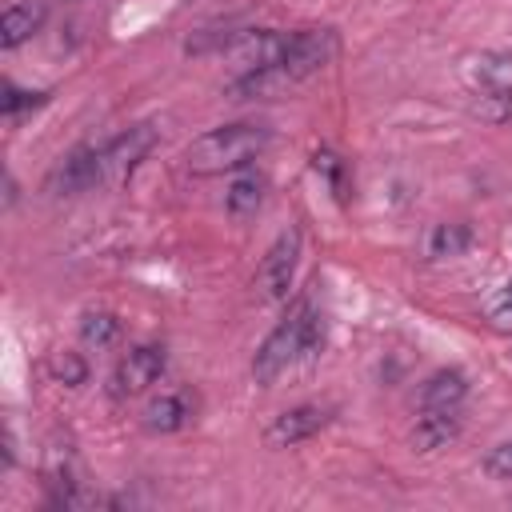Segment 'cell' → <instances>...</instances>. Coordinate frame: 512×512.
<instances>
[{"label": "cell", "mask_w": 512, "mask_h": 512, "mask_svg": "<svg viewBox=\"0 0 512 512\" xmlns=\"http://www.w3.org/2000/svg\"><path fill=\"white\" fill-rule=\"evenodd\" d=\"M472 244L468 224H436L428 236V256H460Z\"/></svg>", "instance_id": "5bb4252c"}, {"label": "cell", "mask_w": 512, "mask_h": 512, "mask_svg": "<svg viewBox=\"0 0 512 512\" xmlns=\"http://www.w3.org/2000/svg\"><path fill=\"white\" fill-rule=\"evenodd\" d=\"M264 192H268V180L260 176V172H240L232 184H228V192H224V204H228V212L232 216H256L260 212V204H264Z\"/></svg>", "instance_id": "4fadbf2b"}, {"label": "cell", "mask_w": 512, "mask_h": 512, "mask_svg": "<svg viewBox=\"0 0 512 512\" xmlns=\"http://www.w3.org/2000/svg\"><path fill=\"white\" fill-rule=\"evenodd\" d=\"M96 184H104V176H100V148H76V152H68L64 164L48 176V188H52L56 196L88 192V188H96Z\"/></svg>", "instance_id": "ba28073f"}, {"label": "cell", "mask_w": 512, "mask_h": 512, "mask_svg": "<svg viewBox=\"0 0 512 512\" xmlns=\"http://www.w3.org/2000/svg\"><path fill=\"white\" fill-rule=\"evenodd\" d=\"M116 336H120V320H116L112 312H88V316L80 320V340H84L88 348H108Z\"/></svg>", "instance_id": "9a60e30c"}, {"label": "cell", "mask_w": 512, "mask_h": 512, "mask_svg": "<svg viewBox=\"0 0 512 512\" xmlns=\"http://www.w3.org/2000/svg\"><path fill=\"white\" fill-rule=\"evenodd\" d=\"M44 104V92H24L16 84H4V116H20L24 108Z\"/></svg>", "instance_id": "e0dca14e"}, {"label": "cell", "mask_w": 512, "mask_h": 512, "mask_svg": "<svg viewBox=\"0 0 512 512\" xmlns=\"http://www.w3.org/2000/svg\"><path fill=\"white\" fill-rule=\"evenodd\" d=\"M484 468H488V476H496V480H512V440L496 444V448L484 456Z\"/></svg>", "instance_id": "d6986e66"}, {"label": "cell", "mask_w": 512, "mask_h": 512, "mask_svg": "<svg viewBox=\"0 0 512 512\" xmlns=\"http://www.w3.org/2000/svg\"><path fill=\"white\" fill-rule=\"evenodd\" d=\"M324 348V316L316 312L312 300H296L288 308V316L264 336V344L252 356V376L256 384H272L276 376H284L292 364L312 360Z\"/></svg>", "instance_id": "6da1fadb"}, {"label": "cell", "mask_w": 512, "mask_h": 512, "mask_svg": "<svg viewBox=\"0 0 512 512\" xmlns=\"http://www.w3.org/2000/svg\"><path fill=\"white\" fill-rule=\"evenodd\" d=\"M264 148H268V128H260V124H220V128H212V132H204L188 144L184 164L196 176H216V172L248 168Z\"/></svg>", "instance_id": "7a4b0ae2"}, {"label": "cell", "mask_w": 512, "mask_h": 512, "mask_svg": "<svg viewBox=\"0 0 512 512\" xmlns=\"http://www.w3.org/2000/svg\"><path fill=\"white\" fill-rule=\"evenodd\" d=\"M464 396H468L464 372L440 368V372H432V376L424 380V388H420V412H448V408H460Z\"/></svg>", "instance_id": "8fae6325"}, {"label": "cell", "mask_w": 512, "mask_h": 512, "mask_svg": "<svg viewBox=\"0 0 512 512\" xmlns=\"http://www.w3.org/2000/svg\"><path fill=\"white\" fill-rule=\"evenodd\" d=\"M460 432V408H448V412H420L416 428H412V444L416 452H436L444 448L448 440H456Z\"/></svg>", "instance_id": "7c38bea8"}, {"label": "cell", "mask_w": 512, "mask_h": 512, "mask_svg": "<svg viewBox=\"0 0 512 512\" xmlns=\"http://www.w3.org/2000/svg\"><path fill=\"white\" fill-rule=\"evenodd\" d=\"M488 316H492V324L496 328H504V332H512V280L488 300Z\"/></svg>", "instance_id": "ac0fdd59"}, {"label": "cell", "mask_w": 512, "mask_h": 512, "mask_svg": "<svg viewBox=\"0 0 512 512\" xmlns=\"http://www.w3.org/2000/svg\"><path fill=\"white\" fill-rule=\"evenodd\" d=\"M296 260H300V232L288 228L276 236V244L264 252L260 260V272H256V288L264 300H284L288 288H292V276H296Z\"/></svg>", "instance_id": "8992f818"}, {"label": "cell", "mask_w": 512, "mask_h": 512, "mask_svg": "<svg viewBox=\"0 0 512 512\" xmlns=\"http://www.w3.org/2000/svg\"><path fill=\"white\" fill-rule=\"evenodd\" d=\"M48 372L60 380V384H84L88 380V364L76 356V352H52V360H48Z\"/></svg>", "instance_id": "2e32d148"}, {"label": "cell", "mask_w": 512, "mask_h": 512, "mask_svg": "<svg viewBox=\"0 0 512 512\" xmlns=\"http://www.w3.org/2000/svg\"><path fill=\"white\" fill-rule=\"evenodd\" d=\"M316 172H324L328 184H332V192L344 196V164H340V156H332V152H316Z\"/></svg>", "instance_id": "ffe728a7"}, {"label": "cell", "mask_w": 512, "mask_h": 512, "mask_svg": "<svg viewBox=\"0 0 512 512\" xmlns=\"http://www.w3.org/2000/svg\"><path fill=\"white\" fill-rule=\"evenodd\" d=\"M192 412H196V404L188 400V392H164V396H152L148 404H144V412H140V424L148 428V432H180L188 420H192Z\"/></svg>", "instance_id": "30bf717a"}, {"label": "cell", "mask_w": 512, "mask_h": 512, "mask_svg": "<svg viewBox=\"0 0 512 512\" xmlns=\"http://www.w3.org/2000/svg\"><path fill=\"white\" fill-rule=\"evenodd\" d=\"M332 56H336V32H332V28H304V32L284 36L280 68H284V76L296 84V80L320 72Z\"/></svg>", "instance_id": "3957f363"}, {"label": "cell", "mask_w": 512, "mask_h": 512, "mask_svg": "<svg viewBox=\"0 0 512 512\" xmlns=\"http://www.w3.org/2000/svg\"><path fill=\"white\" fill-rule=\"evenodd\" d=\"M152 144H156V128L152 124H136V128L120 132L116 140H108L100 148V176H104V184H124L140 168V160L152 152Z\"/></svg>", "instance_id": "277c9868"}, {"label": "cell", "mask_w": 512, "mask_h": 512, "mask_svg": "<svg viewBox=\"0 0 512 512\" xmlns=\"http://www.w3.org/2000/svg\"><path fill=\"white\" fill-rule=\"evenodd\" d=\"M168 368V348L164 344H136L120 356L116 372H112V396H136L144 388H152Z\"/></svg>", "instance_id": "5b68a950"}, {"label": "cell", "mask_w": 512, "mask_h": 512, "mask_svg": "<svg viewBox=\"0 0 512 512\" xmlns=\"http://www.w3.org/2000/svg\"><path fill=\"white\" fill-rule=\"evenodd\" d=\"M324 424H328V408H320V404H296V408L272 416V424L264 428V444L268 448H292V444L316 436Z\"/></svg>", "instance_id": "52a82bcc"}, {"label": "cell", "mask_w": 512, "mask_h": 512, "mask_svg": "<svg viewBox=\"0 0 512 512\" xmlns=\"http://www.w3.org/2000/svg\"><path fill=\"white\" fill-rule=\"evenodd\" d=\"M48 20V0H16L4 8L0 16V44L4 48H20L28 36H36Z\"/></svg>", "instance_id": "9c48e42d"}]
</instances>
